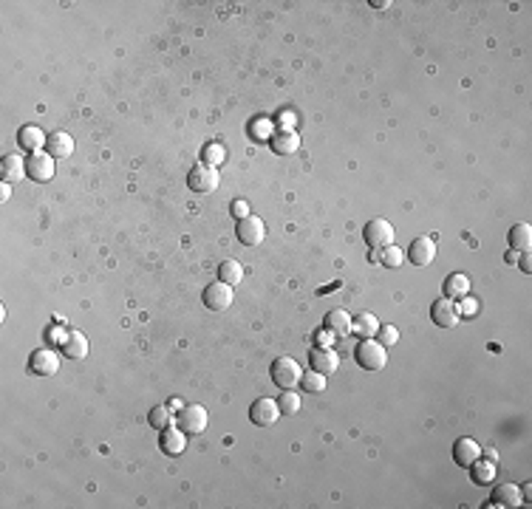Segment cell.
I'll return each instance as SVG.
<instances>
[{
    "mask_svg": "<svg viewBox=\"0 0 532 509\" xmlns=\"http://www.w3.org/2000/svg\"><path fill=\"white\" fill-rule=\"evenodd\" d=\"M354 359H357V365L365 368V371H383L388 365V348L376 337H368V340H362L357 345Z\"/></svg>",
    "mask_w": 532,
    "mask_h": 509,
    "instance_id": "cell-1",
    "label": "cell"
},
{
    "mask_svg": "<svg viewBox=\"0 0 532 509\" xmlns=\"http://www.w3.org/2000/svg\"><path fill=\"white\" fill-rule=\"evenodd\" d=\"M269 374H272V382L280 391H294V385H300V379H303V371H300V365L292 356H278L272 362Z\"/></svg>",
    "mask_w": 532,
    "mask_h": 509,
    "instance_id": "cell-2",
    "label": "cell"
},
{
    "mask_svg": "<svg viewBox=\"0 0 532 509\" xmlns=\"http://www.w3.org/2000/svg\"><path fill=\"white\" fill-rule=\"evenodd\" d=\"M201 303L210 312H224L233 306V286L224 283V280H212L204 292H201Z\"/></svg>",
    "mask_w": 532,
    "mask_h": 509,
    "instance_id": "cell-3",
    "label": "cell"
},
{
    "mask_svg": "<svg viewBox=\"0 0 532 509\" xmlns=\"http://www.w3.org/2000/svg\"><path fill=\"white\" fill-rule=\"evenodd\" d=\"M362 238L371 249H386L394 244V227L386 221V218H374L362 227Z\"/></svg>",
    "mask_w": 532,
    "mask_h": 509,
    "instance_id": "cell-4",
    "label": "cell"
},
{
    "mask_svg": "<svg viewBox=\"0 0 532 509\" xmlns=\"http://www.w3.org/2000/svg\"><path fill=\"white\" fill-rule=\"evenodd\" d=\"M29 371L37 377H54L60 371V354L54 348H37L29 356Z\"/></svg>",
    "mask_w": 532,
    "mask_h": 509,
    "instance_id": "cell-5",
    "label": "cell"
},
{
    "mask_svg": "<svg viewBox=\"0 0 532 509\" xmlns=\"http://www.w3.org/2000/svg\"><path fill=\"white\" fill-rule=\"evenodd\" d=\"M176 421L179 427L187 433V435H198L207 430V410L201 405H184L179 413H176Z\"/></svg>",
    "mask_w": 532,
    "mask_h": 509,
    "instance_id": "cell-6",
    "label": "cell"
},
{
    "mask_svg": "<svg viewBox=\"0 0 532 509\" xmlns=\"http://www.w3.org/2000/svg\"><path fill=\"white\" fill-rule=\"evenodd\" d=\"M54 156L51 153H46V151H37V153H32L29 159H26V176L32 179V181H51L54 179Z\"/></svg>",
    "mask_w": 532,
    "mask_h": 509,
    "instance_id": "cell-7",
    "label": "cell"
},
{
    "mask_svg": "<svg viewBox=\"0 0 532 509\" xmlns=\"http://www.w3.org/2000/svg\"><path fill=\"white\" fill-rule=\"evenodd\" d=\"M278 419H280V405H278L275 399L261 396V399H255V402L250 405V421H252V424L269 427V424H275Z\"/></svg>",
    "mask_w": 532,
    "mask_h": 509,
    "instance_id": "cell-8",
    "label": "cell"
},
{
    "mask_svg": "<svg viewBox=\"0 0 532 509\" xmlns=\"http://www.w3.org/2000/svg\"><path fill=\"white\" fill-rule=\"evenodd\" d=\"M218 167H210V165H196L187 176V187L193 193H212L218 187Z\"/></svg>",
    "mask_w": 532,
    "mask_h": 509,
    "instance_id": "cell-9",
    "label": "cell"
},
{
    "mask_svg": "<svg viewBox=\"0 0 532 509\" xmlns=\"http://www.w3.org/2000/svg\"><path fill=\"white\" fill-rule=\"evenodd\" d=\"M264 235H266V227H264L261 218L247 215V218H241V221H238V241L244 246H258L264 241Z\"/></svg>",
    "mask_w": 532,
    "mask_h": 509,
    "instance_id": "cell-10",
    "label": "cell"
},
{
    "mask_svg": "<svg viewBox=\"0 0 532 509\" xmlns=\"http://www.w3.org/2000/svg\"><path fill=\"white\" fill-rule=\"evenodd\" d=\"M405 258H408L414 266H428V263H433V258H436V244H433V238H425V235L414 238V244L408 246Z\"/></svg>",
    "mask_w": 532,
    "mask_h": 509,
    "instance_id": "cell-11",
    "label": "cell"
},
{
    "mask_svg": "<svg viewBox=\"0 0 532 509\" xmlns=\"http://www.w3.org/2000/svg\"><path fill=\"white\" fill-rule=\"evenodd\" d=\"M430 320L439 326V328H453L456 323H459V312H456V303L453 300H436L430 306Z\"/></svg>",
    "mask_w": 532,
    "mask_h": 509,
    "instance_id": "cell-12",
    "label": "cell"
},
{
    "mask_svg": "<svg viewBox=\"0 0 532 509\" xmlns=\"http://www.w3.org/2000/svg\"><path fill=\"white\" fill-rule=\"evenodd\" d=\"M309 362H312V371H318L323 377H329V374H334L340 368V356L334 351H329V348H315L309 354Z\"/></svg>",
    "mask_w": 532,
    "mask_h": 509,
    "instance_id": "cell-13",
    "label": "cell"
},
{
    "mask_svg": "<svg viewBox=\"0 0 532 509\" xmlns=\"http://www.w3.org/2000/svg\"><path fill=\"white\" fill-rule=\"evenodd\" d=\"M159 445L168 456H182L184 447H187V433L182 427H165L162 435H159Z\"/></svg>",
    "mask_w": 532,
    "mask_h": 509,
    "instance_id": "cell-14",
    "label": "cell"
},
{
    "mask_svg": "<svg viewBox=\"0 0 532 509\" xmlns=\"http://www.w3.org/2000/svg\"><path fill=\"white\" fill-rule=\"evenodd\" d=\"M46 141H48V136L37 125H23L18 130V144H20L23 151H29V153H37L40 148H46Z\"/></svg>",
    "mask_w": 532,
    "mask_h": 509,
    "instance_id": "cell-15",
    "label": "cell"
},
{
    "mask_svg": "<svg viewBox=\"0 0 532 509\" xmlns=\"http://www.w3.org/2000/svg\"><path fill=\"white\" fill-rule=\"evenodd\" d=\"M0 176H4L6 184L20 181V179L26 176V159H23L20 153H9V156H4V159H0Z\"/></svg>",
    "mask_w": 532,
    "mask_h": 509,
    "instance_id": "cell-16",
    "label": "cell"
},
{
    "mask_svg": "<svg viewBox=\"0 0 532 509\" xmlns=\"http://www.w3.org/2000/svg\"><path fill=\"white\" fill-rule=\"evenodd\" d=\"M482 456V447H479V442H473V439H459L453 445V461L459 464V467H470L476 459Z\"/></svg>",
    "mask_w": 532,
    "mask_h": 509,
    "instance_id": "cell-17",
    "label": "cell"
},
{
    "mask_svg": "<svg viewBox=\"0 0 532 509\" xmlns=\"http://www.w3.org/2000/svg\"><path fill=\"white\" fill-rule=\"evenodd\" d=\"M269 148L278 153V156H289L300 148V136L294 130H278L269 136Z\"/></svg>",
    "mask_w": 532,
    "mask_h": 509,
    "instance_id": "cell-18",
    "label": "cell"
},
{
    "mask_svg": "<svg viewBox=\"0 0 532 509\" xmlns=\"http://www.w3.org/2000/svg\"><path fill=\"white\" fill-rule=\"evenodd\" d=\"M46 153H51L54 159H68L74 153V139L68 133H62V130L51 133L48 141H46Z\"/></svg>",
    "mask_w": 532,
    "mask_h": 509,
    "instance_id": "cell-19",
    "label": "cell"
},
{
    "mask_svg": "<svg viewBox=\"0 0 532 509\" xmlns=\"http://www.w3.org/2000/svg\"><path fill=\"white\" fill-rule=\"evenodd\" d=\"M88 354V340L83 331H68L62 340V356L68 359H83Z\"/></svg>",
    "mask_w": 532,
    "mask_h": 509,
    "instance_id": "cell-20",
    "label": "cell"
},
{
    "mask_svg": "<svg viewBox=\"0 0 532 509\" xmlns=\"http://www.w3.org/2000/svg\"><path fill=\"white\" fill-rule=\"evenodd\" d=\"M468 295H470V277H468V274L456 272V274H450V277L444 280V298H447V300H462V298H468Z\"/></svg>",
    "mask_w": 532,
    "mask_h": 509,
    "instance_id": "cell-21",
    "label": "cell"
},
{
    "mask_svg": "<svg viewBox=\"0 0 532 509\" xmlns=\"http://www.w3.org/2000/svg\"><path fill=\"white\" fill-rule=\"evenodd\" d=\"M518 503H521V489H518L515 484H498V487L493 489L490 506H501V509H507V506H518Z\"/></svg>",
    "mask_w": 532,
    "mask_h": 509,
    "instance_id": "cell-22",
    "label": "cell"
},
{
    "mask_svg": "<svg viewBox=\"0 0 532 509\" xmlns=\"http://www.w3.org/2000/svg\"><path fill=\"white\" fill-rule=\"evenodd\" d=\"M468 470H470L473 481L482 484V487H487V484L496 481V459H482V456H479Z\"/></svg>",
    "mask_w": 532,
    "mask_h": 509,
    "instance_id": "cell-23",
    "label": "cell"
},
{
    "mask_svg": "<svg viewBox=\"0 0 532 509\" xmlns=\"http://www.w3.org/2000/svg\"><path fill=\"white\" fill-rule=\"evenodd\" d=\"M326 331L337 334V337H346L351 331V314L346 309H334L326 314Z\"/></svg>",
    "mask_w": 532,
    "mask_h": 509,
    "instance_id": "cell-24",
    "label": "cell"
},
{
    "mask_svg": "<svg viewBox=\"0 0 532 509\" xmlns=\"http://www.w3.org/2000/svg\"><path fill=\"white\" fill-rule=\"evenodd\" d=\"M532 246V227L529 224H515L510 230V249L512 252H529Z\"/></svg>",
    "mask_w": 532,
    "mask_h": 509,
    "instance_id": "cell-25",
    "label": "cell"
},
{
    "mask_svg": "<svg viewBox=\"0 0 532 509\" xmlns=\"http://www.w3.org/2000/svg\"><path fill=\"white\" fill-rule=\"evenodd\" d=\"M351 331H357L362 340H368V337H376V331H379V320H376L374 314L362 312V314L351 317Z\"/></svg>",
    "mask_w": 532,
    "mask_h": 509,
    "instance_id": "cell-26",
    "label": "cell"
},
{
    "mask_svg": "<svg viewBox=\"0 0 532 509\" xmlns=\"http://www.w3.org/2000/svg\"><path fill=\"white\" fill-rule=\"evenodd\" d=\"M218 280L230 283V286L241 283V280H244V266H241L238 260H221V263H218Z\"/></svg>",
    "mask_w": 532,
    "mask_h": 509,
    "instance_id": "cell-27",
    "label": "cell"
},
{
    "mask_svg": "<svg viewBox=\"0 0 532 509\" xmlns=\"http://www.w3.org/2000/svg\"><path fill=\"white\" fill-rule=\"evenodd\" d=\"M379 260H383V266H388V269H397V266H402L405 252L391 244V246H386V249H379Z\"/></svg>",
    "mask_w": 532,
    "mask_h": 509,
    "instance_id": "cell-28",
    "label": "cell"
},
{
    "mask_svg": "<svg viewBox=\"0 0 532 509\" xmlns=\"http://www.w3.org/2000/svg\"><path fill=\"white\" fill-rule=\"evenodd\" d=\"M300 385H303V391H309V393H323L326 391V377L318 374V371H309V374H303Z\"/></svg>",
    "mask_w": 532,
    "mask_h": 509,
    "instance_id": "cell-29",
    "label": "cell"
},
{
    "mask_svg": "<svg viewBox=\"0 0 532 509\" xmlns=\"http://www.w3.org/2000/svg\"><path fill=\"white\" fill-rule=\"evenodd\" d=\"M150 424L154 427H159V430H165V427H170L173 424V413H170V407H154L150 410Z\"/></svg>",
    "mask_w": 532,
    "mask_h": 509,
    "instance_id": "cell-30",
    "label": "cell"
},
{
    "mask_svg": "<svg viewBox=\"0 0 532 509\" xmlns=\"http://www.w3.org/2000/svg\"><path fill=\"white\" fill-rule=\"evenodd\" d=\"M376 340L383 342L386 348H391V345H397V340H400V331H397V326H388V323H379V331H376Z\"/></svg>",
    "mask_w": 532,
    "mask_h": 509,
    "instance_id": "cell-31",
    "label": "cell"
},
{
    "mask_svg": "<svg viewBox=\"0 0 532 509\" xmlns=\"http://www.w3.org/2000/svg\"><path fill=\"white\" fill-rule=\"evenodd\" d=\"M278 405H280V413H297L300 410V396L294 391H283Z\"/></svg>",
    "mask_w": 532,
    "mask_h": 509,
    "instance_id": "cell-32",
    "label": "cell"
},
{
    "mask_svg": "<svg viewBox=\"0 0 532 509\" xmlns=\"http://www.w3.org/2000/svg\"><path fill=\"white\" fill-rule=\"evenodd\" d=\"M224 148H221V144H207V148H204V165H210V167H215V165H221L224 162Z\"/></svg>",
    "mask_w": 532,
    "mask_h": 509,
    "instance_id": "cell-33",
    "label": "cell"
},
{
    "mask_svg": "<svg viewBox=\"0 0 532 509\" xmlns=\"http://www.w3.org/2000/svg\"><path fill=\"white\" fill-rule=\"evenodd\" d=\"M230 209H233V215L238 218V221H241V218H247V215H252V212H250V204H247V201H241V198H238V201H233V207H230Z\"/></svg>",
    "mask_w": 532,
    "mask_h": 509,
    "instance_id": "cell-34",
    "label": "cell"
},
{
    "mask_svg": "<svg viewBox=\"0 0 532 509\" xmlns=\"http://www.w3.org/2000/svg\"><path fill=\"white\" fill-rule=\"evenodd\" d=\"M462 300H465L462 306H456V312H459V314H476L479 312V303L473 298H462Z\"/></svg>",
    "mask_w": 532,
    "mask_h": 509,
    "instance_id": "cell-35",
    "label": "cell"
},
{
    "mask_svg": "<svg viewBox=\"0 0 532 509\" xmlns=\"http://www.w3.org/2000/svg\"><path fill=\"white\" fill-rule=\"evenodd\" d=\"M272 133V125H269V119H261L255 127H252V136H258V139H266Z\"/></svg>",
    "mask_w": 532,
    "mask_h": 509,
    "instance_id": "cell-36",
    "label": "cell"
},
{
    "mask_svg": "<svg viewBox=\"0 0 532 509\" xmlns=\"http://www.w3.org/2000/svg\"><path fill=\"white\" fill-rule=\"evenodd\" d=\"M294 122H297V119H294V113H292V111H283V113H280V125H283V130H289Z\"/></svg>",
    "mask_w": 532,
    "mask_h": 509,
    "instance_id": "cell-37",
    "label": "cell"
},
{
    "mask_svg": "<svg viewBox=\"0 0 532 509\" xmlns=\"http://www.w3.org/2000/svg\"><path fill=\"white\" fill-rule=\"evenodd\" d=\"M9 198H12V184H6V181H4V184H0V201L6 204Z\"/></svg>",
    "mask_w": 532,
    "mask_h": 509,
    "instance_id": "cell-38",
    "label": "cell"
},
{
    "mask_svg": "<svg viewBox=\"0 0 532 509\" xmlns=\"http://www.w3.org/2000/svg\"><path fill=\"white\" fill-rule=\"evenodd\" d=\"M521 269H524L526 274L532 272V260H529V255H524V258H521Z\"/></svg>",
    "mask_w": 532,
    "mask_h": 509,
    "instance_id": "cell-39",
    "label": "cell"
},
{
    "mask_svg": "<svg viewBox=\"0 0 532 509\" xmlns=\"http://www.w3.org/2000/svg\"><path fill=\"white\" fill-rule=\"evenodd\" d=\"M371 6H374V9H388V6H391V0H374Z\"/></svg>",
    "mask_w": 532,
    "mask_h": 509,
    "instance_id": "cell-40",
    "label": "cell"
},
{
    "mask_svg": "<svg viewBox=\"0 0 532 509\" xmlns=\"http://www.w3.org/2000/svg\"><path fill=\"white\" fill-rule=\"evenodd\" d=\"M168 407H170V410H173V413H179V410H182V407H184V405H182V402H179V399H173V402H170V405H168Z\"/></svg>",
    "mask_w": 532,
    "mask_h": 509,
    "instance_id": "cell-41",
    "label": "cell"
}]
</instances>
